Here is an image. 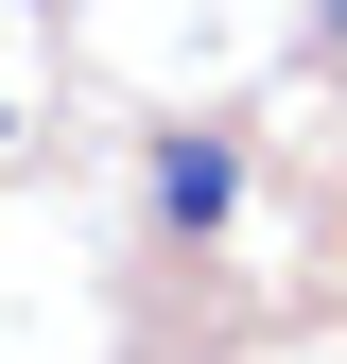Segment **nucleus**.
<instances>
[{"mask_svg": "<svg viewBox=\"0 0 347 364\" xmlns=\"http://www.w3.org/2000/svg\"><path fill=\"white\" fill-rule=\"evenodd\" d=\"M313 18H330V53H347V0H313Z\"/></svg>", "mask_w": 347, "mask_h": 364, "instance_id": "obj_2", "label": "nucleus"}, {"mask_svg": "<svg viewBox=\"0 0 347 364\" xmlns=\"http://www.w3.org/2000/svg\"><path fill=\"white\" fill-rule=\"evenodd\" d=\"M226 208H243V156H226V139H156V225H191V243H208Z\"/></svg>", "mask_w": 347, "mask_h": 364, "instance_id": "obj_1", "label": "nucleus"}, {"mask_svg": "<svg viewBox=\"0 0 347 364\" xmlns=\"http://www.w3.org/2000/svg\"><path fill=\"white\" fill-rule=\"evenodd\" d=\"M0 139H18V105H0Z\"/></svg>", "mask_w": 347, "mask_h": 364, "instance_id": "obj_3", "label": "nucleus"}]
</instances>
